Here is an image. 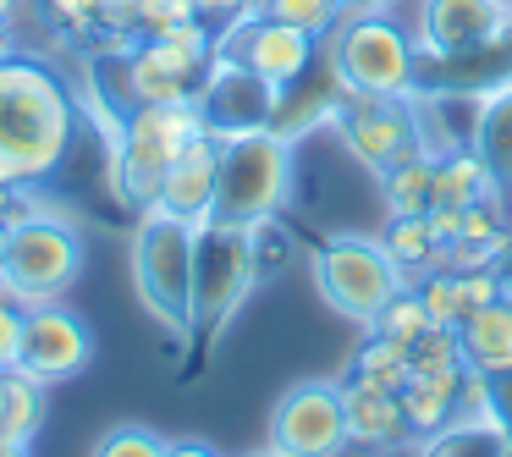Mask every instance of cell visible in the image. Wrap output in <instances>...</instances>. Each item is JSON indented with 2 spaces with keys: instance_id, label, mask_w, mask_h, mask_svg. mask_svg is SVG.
<instances>
[{
  "instance_id": "cell-1",
  "label": "cell",
  "mask_w": 512,
  "mask_h": 457,
  "mask_svg": "<svg viewBox=\"0 0 512 457\" xmlns=\"http://www.w3.org/2000/svg\"><path fill=\"white\" fill-rule=\"evenodd\" d=\"M78 105L34 56H0V188H34L67 160Z\"/></svg>"
},
{
  "instance_id": "cell-2",
  "label": "cell",
  "mask_w": 512,
  "mask_h": 457,
  "mask_svg": "<svg viewBox=\"0 0 512 457\" xmlns=\"http://www.w3.org/2000/svg\"><path fill=\"white\" fill-rule=\"evenodd\" d=\"M292 193V138L281 127L221 138L215 166V221L270 226Z\"/></svg>"
},
{
  "instance_id": "cell-3",
  "label": "cell",
  "mask_w": 512,
  "mask_h": 457,
  "mask_svg": "<svg viewBox=\"0 0 512 457\" xmlns=\"http://www.w3.org/2000/svg\"><path fill=\"white\" fill-rule=\"evenodd\" d=\"M193 243L199 226L166 210H144L133 232V292L171 336L193 331Z\"/></svg>"
},
{
  "instance_id": "cell-4",
  "label": "cell",
  "mask_w": 512,
  "mask_h": 457,
  "mask_svg": "<svg viewBox=\"0 0 512 457\" xmlns=\"http://www.w3.org/2000/svg\"><path fill=\"white\" fill-rule=\"evenodd\" d=\"M204 133V116L193 100L182 105H133L127 127L116 138V193L133 210H155L160 182L177 166V155Z\"/></svg>"
},
{
  "instance_id": "cell-5",
  "label": "cell",
  "mask_w": 512,
  "mask_h": 457,
  "mask_svg": "<svg viewBox=\"0 0 512 457\" xmlns=\"http://www.w3.org/2000/svg\"><path fill=\"white\" fill-rule=\"evenodd\" d=\"M331 72H336V89L342 94H386V100H402V94H413V78H419V50L402 34L397 17L353 12L336 23Z\"/></svg>"
},
{
  "instance_id": "cell-6",
  "label": "cell",
  "mask_w": 512,
  "mask_h": 457,
  "mask_svg": "<svg viewBox=\"0 0 512 457\" xmlns=\"http://www.w3.org/2000/svg\"><path fill=\"white\" fill-rule=\"evenodd\" d=\"M309 276H314V292H320L342 320L364 325V331L375 325V314L408 287V276H402L397 259L386 254V243H380V237H353V232L325 237L309 259Z\"/></svg>"
},
{
  "instance_id": "cell-7",
  "label": "cell",
  "mask_w": 512,
  "mask_h": 457,
  "mask_svg": "<svg viewBox=\"0 0 512 457\" xmlns=\"http://www.w3.org/2000/svg\"><path fill=\"white\" fill-rule=\"evenodd\" d=\"M259 276H265V265H259L254 226H232L210 215L199 226V243H193V336L221 331L248 303Z\"/></svg>"
},
{
  "instance_id": "cell-8",
  "label": "cell",
  "mask_w": 512,
  "mask_h": 457,
  "mask_svg": "<svg viewBox=\"0 0 512 457\" xmlns=\"http://www.w3.org/2000/svg\"><path fill=\"white\" fill-rule=\"evenodd\" d=\"M83 270V237L56 215H17L0 254V292L23 309L67 298V287Z\"/></svg>"
},
{
  "instance_id": "cell-9",
  "label": "cell",
  "mask_w": 512,
  "mask_h": 457,
  "mask_svg": "<svg viewBox=\"0 0 512 457\" xmlns=\"http://www.w3.org/2000/svg\"><path fill=\"white\" fill-rule=\"evenodd\" d=\"M347 408L336 380H303L270 413V452L276 457H342Z\"/></svg>"
},
{
  "instance_id": "cell-10",
  "label": "cell",
  "mask_w": 512,
  "mask_h": 457,
  "mask_svg": "<svg viewBox=\"0 0 512 457\" xmlns=\"http://www.w3.org/2000/svg\"><path fill=\"white\" fill-rule=\"evenodd\" d=\"M336 127H342V144L364 160L369 171H386L397 160L419 155V105L402 94V100H386V94H347V105L336 111Z\"/></svg>"
},
{
  "instance_id": "cell-11",
  "label": "cell",
  "mask_w": 512,
  "mask_h": 457,
  "mask_svg": "<svg viewBox=\"0 0 512 457\" xmlns=\"http://www.w3.org/2000/svg\"><path fill=\"white\" fill-rule=\"evenodd\" d=\"M215 50L232 56L237 67H248L254 78H265L270 89H281V94L314 67V39L303 34V28H292V23L265 17V12H243L237 23H226V34H221Z\"/></svg>"
},
{
  "instance_id": "cell-12",
  "label": "cell",
  "mask_w": 512,
  "mask_h": 457,
  "mask_svg": "<svg viewBox=\"0 0 512 457\" xmlns=\"http://www.w3.org/2000/svg\"><path fill=\"white\" fill-rule=\"evenodd\" d=\"M94 358V336L83 325V314H72L67 303H34L23 314V353H17V369L39 386H61V380L83 375Z\"/></svg>"
},
{
  "instance_id": "cell-13",
  "label": "cell",
  "mask_w": 512,
  "mask_h": 457,
  "mask_svg": "<svg viewBox=\"0 0 512 457\" xmlns=\"http://www.w3.org/2000/svg\"><path fill=\"white\" fill-rule=\"evenodd\" d=\"M193 105H199L204 127H210L215 138H232V133L276 127L281 89H270L265 78H254L248 67H237L232 56H215L210 72H204V83H199V94H193Z\"/></svg>"
},
{
  "instance_id": "cell-14",
  "label": "cell",
  "mask_w": 512,
  "mask_h": 457,
  "mask_svg": "<svg viewBox=\"0 0 512 457\" xmlns=\"http://www.w3.org/2000/svg\"><path fill=\"white\" fill-rule=\"evenodd\" d=\"M507 34H512V0H430L424 6V50L430 56L496 50Z\"/></svg>"
},
{
  "instance_id": "cell-15",
  "label": "cell",
  "mask_w": 512,
  "mask_h": 457,
  "mask_svg": "<svg viewBox=\"0 0 512 457\" xmlns=\"http://www.w3.org/2000/svg\"><path fill=\"white\" fill-rule=\"evenodd\" d=\"M215 166H221V138H215L210 127H204V133L177 155V166L166 171L155 210L177 215V221L204 226V221L215 215Z\"/></svg>"
},
{
  "instance_id": "cell-16",
  "label": "cell",
  "mask_w": 512,
  "mask_h": 457,
  "mask_svg": "<svg viewBox=\"0 0 512 457\" xmlns=\"http://www.w3.org/2000/svg\"><path fill=\"white\" fill-rule=\"evenodd\" d=\"M468 380H474V369H413L408 386L397 391L402 397V413H408V430L413 435H441L446 424L463 419V397H468Z\"/></svg>"
},
{
  "instance_id": "cell-17",
  "label": "cell",
  "mask_w": 512,
  "mask_h": 457,
  "mask_svg": "<svg viewBox=\"0 0 512 457\" xmlns=\"http://www.w3.org/2000/svg\"><path fill=\"white\" fill-rule=\"evenodd\" d=\"M342 408H347V441H364V446H397L408 430V413H402V397L386 386H369V380L347 375L342 386Z\"/></svg>"
},
{
  "instance_id": "cell-18",
  "label": "cell",
  "mask_w": 512,
  "mask_h": 457,
  "mask_svg": "<svg viewBox=\"0 0 512 457\" xmlns=\"http://www.w3.org/2000/svg\"><path fill=\"white\" fill-rule=\"evenodd\" d=\"M479 166L490 171L501 193H512V72L501 83H490L479 94V116H474V144Z\"/></svg>"
},
{
  "instance_id": "cell-19",
  "label": "cell",
  "mask_w": 512,
  "mask_h": 457,
  "mask_svg": "<svg viewBox=\"0 0 512 457\" xmlns=\"http://www.w3.org/2000/svg\"><path fill=\"white\" fill-rule=\"evenodd\" d=\"M457 342H463V364L474 375H496L512 369V298L479 303L457 320Z\"/></svg>"
},
{
  "instance_id": "cell-20",
  "label": "cell",
  "mask_w": 512,
  "mask_h": 457,
  "mask_svg": "<svg viewBox=\"0 0 512 457\" xmlns=\"http://www.w3.org/2000/svg\"><path fill=\"white\" fill-rule=\"evenodd\" d=\"M386 254L397 259V270L408 276V287H419L430 270H446V243L430 232V221L424 215H391V226H386Z\"/></svg>"
},
{
  "instance_id": "cell-21",
  "label": "cell",
  "mask_w": 512,
  "mask_h": 457,
  "mask_svg": "<svg viewBox=\"0 0 512 457\" xmlns=\"http://www.w3.org/2000/svg\"><path fill=\"white\" fill-rule=\"evenodd\" d=\"M490 193H501V188L490 182V171L479 166L474 149H446V155H435L430 204H452V210H468V204L490 199Z\"/></svg>"
},
{
  "instance_id": "cell-22",
  "label": "cell",
  "mask_w": 512,
  "mask_h": 457,
  "mask_svg": "<svg viewBox=\"0 0 512 457\" xmlns=\"http://www.w3.org/2000/svg\"><path fill=\"white\" fill-rule=\"evenodd\" d=\"M380 182H386V210L391 215H424L430 210V182H435V155H408L397 160V166L380 171Z\"/></svg>"
},
{
  "instance_id": "cell-23",
  "label": "cell",
  "mask_w": 512,
  "mask_h": 457,
  "mask_svg": "<svg viewBox=\"0 0 512 457\" xmlns=\"http://www.w3.org/2000/svg\"><path fill=\"white\" fill-rule=\"evenodd\" d=\"M413 375V358H408V342H391V336L369 331V342L353 353V380H369V386H386V391H402Z\"/></svg>"
},
{
  "instance_id": "cell-24",
  "label": "cell",
  "mask_w": 512,
  "mask_h": 457,
  "mask_svg": "<svg viewBox=\"0 0 512 457\" xmlns=\"http://www.w3.org/2000/svg\"><path fill=\"white\" fill-rule=\"evenodd\" d=\"M248 12H265V17H276V23L303 28L309 39H325L342 23V0H248Z\"/></svg>"
},
{
  "instance_id": "cell-25",
  "label": "cell",
  "mask_w": 512,
  "mask_h": 457,
  "mask_svg": "<svg viewBox=\"0 0 512 457\" xmlns=\"http://www.w3.org/2000/svg\"><path fill=\"white\" fill-rule=\"evenodd\" d=\"M45 391L50 386H39V380H28L23 369H12V402H6V424H0V435L6 441H34V430H39V419H45Z\"/></svg>"
},
{
  "instance_id": "cell-26",
  "label": "cell",
  "mask_w": 512,
  "mask_h": 457,
  "mask_svg": "<svg viewBox=\"0 0 512 457\" xmlns=\"http://www.w3.org/2000/svg\"><path fill=\"white\" fill-rule=\"evenodd\" d=\"M430 309H424V298H419V287H402L397 298L386 303V309L375 314V325H369V331H380V336H391V342H419L424 331H430Z\"/></svg>"
},
{
  "instance_id": "cell-27",
  "label": "cell",
  "mask_w": 512,
  "mask_h": 457,
  "mask_svg": "<svg viewBox=\"0 0 512 457\" xmlns=\"http://www.w3.org/2000/svg\"><path fill=\"white\" fill-rule=\"evenodd\" d=\"M419 298H424V309H430V320H435V325H457V320L468 314L457 270H430V276L419 281Z\"/></svg>"
},
{
  "instance_id": "cell-28",
  "label": "cell",
  "mask_w": 512,
  "mask_h": 457,
  "mask_svg": "<svg viewBox=\"0 0 512 457\" xmlns=\"http://www.w3.org/2000/svg\"><path fill=\"white\" fill-rule=\"evenodd\" d=\"M166 435H155L149 424H116V430L100 435L94 457H166Z\"/></svg>"
},
{
  "instance_id": "cell-29",
  "label": "cell",
  "mask_w": 512,
  "mask_h": 457,
  "mask_svg": "<svg viewBox=\"0 0 512 457\" xmlns=\"http://www.w3.org/2000/svg\"><path fill=\"white\" fill-rule=\"evenodd\" d=\"M413 369H463V342H457V325H430L419 342L408 347Z\"/></svg>"
},
{
  "instance_id": "cell-30",
  "label": "cell",
  "mask_w": 512,
  "mask_h": 457,
  "mask_svg": "<svg viewBox=\"0 0 512 457\" xmlns=\"http://www.w3.org/2000/svg\"><path fill=\"white\" fill-rule=\"evenodd\" d=\"M479 413L496 424V435L512 452V369H496V375H479Z\"/></svg>"
},
{
  "instance_id": "cell-31",
  "label": "cell",
  "mask_w": 512,
  "mask_h": 457,
  "mask_svg": "<svg viewBox=\"0 0 512 457\" xmlns=\"http://www.w3.org/2000/svg\"><path fill=\"white\" fill-rule=\"evenodd\" d=\"M193 17H199L193 0H138V34L144 39L166 34V28H177V23H193Z\"/></svg>"
},
{
  "instance_id": "cell-32",
  "label": "cell",
  "mask_w": 512,
  "mask_h": 457,
  "mask_svg": "<svg viewBox=\"0 0 512 457\" xmlns=\"http://www.w3.org/2000/svg\"><path fill=\"white\" fill-rule=\"evenodd\" d=\"M23 303L0 292V369H17V353H23Z\"/></svg>"
},
{
  "instance_id": "cell-33",
  "label": "cell",
  "mask_w": 512,
  "mask_h": 457,
  "mask_svg": "<svg viewBox=\"0 0 512 457\" xmlns=\"http://www.w3.org/2000/svg\"><path fill=\"white\" fill-rule=\"evenodd\" d=\"M45 17L56 28L89 34V28H100V0H45Z\"/></svg>"
},
{
  "instance_id": "cell-34",
  "label": "cell",
  "mask_w": 512,
  "mask_h": 457,
  "mask_svg": "<svg viewBox=\"0 0 512 457\" xmlns=\"http://www.w3.org/2000/svg\"><path fill=\"white\" fill-rule=\"evenodd\" d=\"M193 6H199V17H221V23H237L248 12V0H193Z\"/></svg>"
},
{
  "instance_id": "cell-35",
  "label": "cell",
  "mask_w": 512,
  "mask_h": 457,
  "mask_svg": "<svg viewBox=\"0 0 512 457\" xmlns=\"http://www.w3.org/2000/svg\"><path fill=\"white\" fill-rule=\"evenodd\" d=\"M490 270H496V281H501V298H512V232L501 237L496 259H490Z\"/></svg>"
},
{
  "instance_id": "cell-36",
  "label": "cell",
  "mask_w": 512,
  "mask_h": 457,
  "mask_svg": "<svg viewBox=\"0 0 512 457\" xmlns=\"http://www.w3.org/2000/svg\"><path fill=\"white\" fill-rule=\"evenodd\" d=\"M166 457H221V452H215L210 441H171Z\"/></svg>"
},
{
  "instance_id": "cell-37",
  "label": "cell",
  "mask_w": 512,
  "mask_h": 457,
  "mask_svg": "<svg viewBox=\"0 0 512 457\" xmlns=\"http://www.w3.org/2000/svg\"><path fill=\"white\" fill-rule=\"evenodd\" d=\"M0 457H28V446H23V441H6V435H0Z\"/></svg>"
},
{
  "instance_id": "cell-38",
  "label": "cell",
  "mask_w": 512,
  "mask_h": 457,
  "mask_svg": "<svg viewBox=\"0 0 512 457\" xmlns=\"http://www.w3.org/2000/svg\"><path fill=\"white\" fill-rule=\"evenodd\" d=\"M12 50V17H0V56Z\"/></svg>"
},
{
  "instance_id": "cell-39",
  "label": "cell",
  "mask_w": 512,
  "mask_h": 457,
  "mask_svg": "<svg viewBox=\"0 0 512 457\" xmlns=\"http://www.w3.org/2000/svg\"><path fill=\"white\" fill-rule=\"evenodd\" d=\"M23 6H28V0H0V17H17Z\"/></svg>"
},
{
  "instance_id": "cell-40",
  "label": "cell",
  "mask_w": 512,
  "mask_h": 457,
  "mask_svg": "<svg viewBox=\"0 0 512 457\" xmlns=\"http://www.w3.org/2000/svg\"><path fill=\"white\" fill-rule=\"evenodd\" d=\"M254 457H276V452H270V446H265V452H254Z\"/></svg>"
},
{
  "instance_id": "cell-41",
  "label": "cell",
  "mask_w": 512,
  "mask_h": 457,
  "mask_svg": "<svg viewBox=\"0 0 512 457\" xmlns=\"http://www.w3.org/2000/svg\"><path fill=\"white\" fill-rule=\"evenodd\" d=\"M419 457H441V452H419Z\"/></svg>"
},
{
  "instance_id": "cell-42",
  "label": "cell",
  "mask_w": 512,
  "mask_h": 457,
  "mask_svg": "<svg viewBox=\"0 0 512 457\" xmlns=\"http://www.w3.org/2000/svg\"><path fill=\"white\" fill-rule=\"evenodd\" d=\"M507 457H512V452H507Z\"/></svg>"
}]
</instances>
